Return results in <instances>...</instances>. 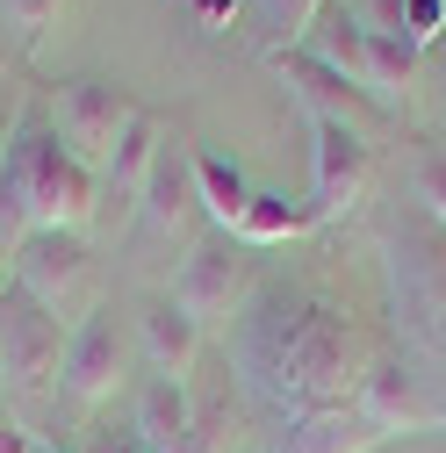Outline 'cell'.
I'll return each instance as SVG.
<instances>
[{
  "label": "cell",
  "instance_id": "1",
  "mask_svg": "<svg viewBox=\"0 0 446 453\" xmlns=\"http://www.w3.org/2000/svg\"><path fill=\"white\" fill-rule=\"evenodd\" d=\"M374 360L381 338L310 280H252L245 310L223 331V367H231L238 395H252L266 418L353 411Z\"/></svg>",
  "mask_w": 446,
  "mask_h": 453
},
{
  "label": "cell",
  "instance_id": "2",
  "mask_svg": "<svg viewBox=\"0 0 446 453\" xmlns=\"http://www.w3.org/2000/svg\"><path fill=\"white\" fill-rule=\"evenodd\" d=\"M101 216V173L80 165L50 123H22L8 165H0V259L29 231H80Z\"/></svg>",
  "mask_w": 446,
  "mask_h": 453
},
{
  "label": "cell",
  "instance_id": "3",
  "mask_svg": "<svg viewBox=\"0 0 446 453\" xmlns=\"http://www.w3.org/2000/svg\"><path fill=\"white\" fill-rule=\"evenodd\" d=\"M381 252H388V303H396L404 338L446 374V231L404 209L388 216Z\"/></svg>",
  "mask_w": 446,
  "mask_h": 453
},
{
  "label": "cell",
  "instance_id": "4",
  "mask_svg": "<svg viewBox=\"0 0 446 453\" xmlns=\"http://www.w3.org/2000/svg\"><path fill=\"white\" fill-rule=\"evenodd\" d=\"M8 280L29 296V303H43L58 324H73V317H87L94 310V288H101V266H94V245L80 238V231H29L15 252H8Z\"/></svg>",
  "mask_w": 446,
  "mask_h": 453
},
{
  "label": "cell",
  "instance_id": "5",
  "mask_svg": "<svg viewBox=\"0 0 446 453\" xmlns=\"http://www.w3.org/2000/svg\"><path fill=\"white\" fill-rule=\"evenodd\" d=\"M137 116H144V101L130 87H116V80H65L58 101H50V130H58V144L80 165H94V173L116 158V144H123V130Z\"/></svg>",
  "mask_w": 446,
  "mask_h": 453
},
{
  "label": "cell",
  "instance_id": "6",
  "mask_svg": "<svg viewBox=\"0 0 446 453\" xmlns=\"http://www.w3.org/2000/svg\"><path fill=\"white\" fill-rule=\"evenodd\" d=\"M65 324L50 317L43 303H29L15 280H0V388L8 395H43L58 381V360H65Z\"/></svg>",
  "mask_w": 446,
  "mask_h": 453
},
{
  "label": "cell",
  "instance_id": "7",
  "mask_svg": "<svg viewBox=\"0 0 446 453\" xmlns=\"http://www.w3.org/2000/svg\"><path fill=\"white\" fill-rule=\"evenodd\" d=\"M130 381V338H123V317L116 303H94L73 338H65V360H58V395L73 411H101L116 403V388Z\"/></svg>",
  "mask_w": 446,
  "mask_h": 453
},
{
  "label": "cell",
  "instance_id": "8",
  "mask_svg": "<svg viewBox=\"0 0 446 453\" xmlns=\"http://www.w3.org/2000/svg\"><path fill=\"white\" fill-rule=\"evenodd\" d=\"M266 65L281 73L288 101L303 108L310 123H339V130H353V137H360V144H374V151H381L388 137H396V116H388L381 101H367L360 87H346L339 73H324L317 58H303V50H273Z\"/></svg>",
  "mask_w": 446,
  "mask_h": 453
},
{
  "label": "cell",
  "instance_id": "9",
  "mask_svg": "<svg viewBox=\"0 0 446 453\" xmlns=\"http://www.w3.org/2000/svg\"><path fill=\"white\" fill-rule=\"evenodd\" d=\"M353 411L374 425V439H404V432H439L446 425V395L432 388V374H418L404 360V346H381V360L367 367Z\"/></svg>",
  "mask_w": 446,
  "mask_h": 453
},
{
  "label": "cell",
  "instance_id": "10",
  "mask_svg": "<svg viewBox=\"0 0 446 453\" xmlns=\"http://www.w3.org/2000/svg\"><path fill=\"white\" fill-rule=\"evenodd\" d=\"M245 296H252V252H245L231 231H209V238L188 252L181 280H173V303H181L202 331H231V317L245 310Z\"/></svg>",
  "mask_w": 446,
  "mask_h": 453
},
{
  "label": "cell",
  "instance_id": "11",
  "mask_svg": "<svg viewBox=\"0 0 446 453\" xmlns=\"http://www.w3.org/2000/svg\"><path fill=\"white\" fill-rule=\"evenodd\" d=\"M310 137H317V144H310V202H317L324 223H339V216H353V209L367 202L381 151L360 144V137L339 130V123H310Z\"/></svg>",
  "mask_w": 446,
  "mask_h": 453
},
{
  "label": "cell",
  "instance_id": "12",
  "mask_svg": "<svg viewBox=\"0 0 446 453\" xmlns=\"http://www.w3.org/2000/svg\"><path fill=\"white\" fill-rule=\"evenodd\" d=\"M173 453H245V411H238L231 367H209L188 381V432Z\"/></svg>",
  "mask_w": 446,
  "mask_h": 453
},
{
  "label": "cell",
  "instance_id": "13",
  "mask_svg": "<svg viewBox=\"0 0 446 453\" xmlns=\"http://www.w3.org/2000/svg\"><path fill=\"white\" fill-rule=\"evenodd\" d=\"M137 216H144V231H158V238L188 231V216H195V144H188L181 130L158 137L151 180H144V195H137Z\"/></svg>",
  "mask_w": 446,
  "mask_h": 453
},
{
  "label": "cell",
  "instance_id": "14",
  "mask_svg": "<svg viewBox=\"0 0 446 453\" xmlns=\"http://www.w3.org/2000/svg\"><path fill=\"white\" fill-rule=\"evenodd\" d=\"M137 338H144V360H151V374H165V381H195V367H202V324L173 303V296H151L144 310H137Z\"/></svg>",
  "mask_w": 446,
  "mask_h": 453
},
{
  "label": "cell",
  "instance_id": "15",
  "mask_svg": "<svg viewBox=\"0 0 446 453\" xmlns=\"http://www.w3.org/2000/svg\"><path fill=\"white\" fill-rule=\"evenodd\" d=\"M374 425L360 411H317V418H273L259 453H374Z\"/></svg>",
  "mask_w": 446,
  "mask_h": 453
},
{
  "label": "cell",
  "instance_id": "16",
  "mask_svg": "<svg viewBox=\"0 0 446 453\" xmlns=\"http://www.w3.org/2000/svg\"><path fill=\"white\" fill-rule=\"evenodd\" d=\"M158 137H165V123L144 108V116L123 130L116 158L101 165V209H116V216H123V209H137V195H144V180H151V158H158Z\"/></svg>",
  "mask_w": 446,
  "mask_h": 453
},
{
  "label": "cell",
  "instance_id": "17",
  "mask_svg": "<svg viewBox=\"0 0 446 453\" xmlns=\"http://www.w3.org/2000/svg\"><path fill=\"white\" fill-rule=\"evenodd\" d=\"M418 73H425V50L411 36H374L367 29V101H381L396 123H404V108L418 101Z\"/></svg>",
  "mask_w": 446,
  "mask_h": 453
},
{
  "label": "cell",
  "instance_id": "18",
  "mask_svg": "<svg viewBox=\"0 0 446 453\" xmlns=\"http://www.w3.org/2000/svg\"><path fill=\"white\" fill-rule=\"evenodd\" d=\"M296 50H303V58H317L324 73H339L346 87H360V94H367V29L339 8V0H331V8L310 22V36H303Z\"/></svg>",
  "mask_w": 446,
  "mask_h": 453
},
{
  "label": "cell",
  "instance_id": "19",
  "mask_svg": "<svg viewBox=\"0 0 446 453\" xmlns=\"http://www.w3.org/2000/svg\"><path fill=\"white\" fill-rule=\"evenodd\" d=\"M317 223H324V216H317L310 195H259V188H252V202H245V216H238V231H231V238H238L245 252H266V245L310 238Z\"/></svg>",
  "mask_w": 446,
  "mask_h": 453
},
{
  "label": "cell",
  "instance_id": "20",
  "mask_svg": "<svg viewBox=\"0 0 446 453\" xmlns=\"http://www.w3.org/2000/svg\"><path fill=\"white\" fill-rule=\"evenodd\" d=\"M130 432H137V453H173L181 432H188V381L151 374V381L137 388V418H130Z\"/></svg>",
  "mask_w": 446,
  "mask_h": 453
},
{
  "label": "cell",
  "instance_id": "21",
  "mask_svg": "<svg viewBox=\"0 0 446 453\" xmlns=\"http://www.w3.org/2000/svg\"><path fill=\"white\" fill-rule=\"evenodd\" d=\"M245 202H252L245 165H238V158H223V151H195V209L216 223V231H238Z\"/></svg>",
  "mask_w": 446,
  "mask_h": 453
},
{
  "label": "cell",
  "instance_id": "22",
  "mask_svg": "<svg viewBox=\"0 0 446 453\" xmlns=\"http://www.w3.org/2000/svg\"><path fill=\"white\" fill-rule=\"evenodd\" d=\"M331 8V0H259V29H266V58L273 50H296L310 36V22Z\"/></svg>",
  "mask_w": 446,
  "mask_h": 453
},
{
  "label": "cell",
  "instance_id": "23",
  "mask_svg": "<svg viewBox=\"0 0 446 453\" xmlns=\"http://www.w3.org/2000/svg\"><path fill=\"white\" fill-rule=\"evenodd\" d=\"M65 0H0V36H8L15 50H36L50 29H58Z\"/></svg>",
  "mask_w": 446,
  "mask_h": 453
},
{
  "label": "cell",
  "instance_id": "24",
  "mask_svg": "<svg viewBox=\"0 0 446 453\" xmlns=\"http://www.w3.org/2000/svg\"><path fill=\"white\" fill-rule=\"evenodd\" d=\"M411 209L446 231V151H425V158L411 165Z\"/></svg>",
  "mask_w": 446,
  "mask_h": 453
},
{
  "label": "cell",
  "instance_id": "25",
  "mask_svg": "<svg viewBox=\"0 0 446 453\" xmlns=\"http://www.w3.org/2000/svg\"><path fill=\"white\" fill-rule=\"evenodd\" d=\"M22 123H29V80H0V165H8V151H15V137H22Z\"/></svg>",
  "mask_w": 446,
  "mask_h": 453
},
{
  "label": "cell",
  "instance_id": "26",
  "mask_svg": "<svg viewBox=\"0 0 446 453\" xmlns=\"http://www.w3.org/2000/svg\"><path fill=\"white\" fill-rule=\"evenodd\" d=\"M439 29H446V0H404V36H411L418 50H432Z\"/></svg>",
  "mask_w": 446,
  "mask_h": 453
},
{
  "label": "cell",
  "instance_id": "27",
  "mask_svg": "<svg viewBox=\"0 0 446 453\" xmlns=\"http://www.w3.org/2000/svg\"><path fill=\"white\" fill-rule=\"evenodd\" d=\"M346 15L374 36H404V0H346Z\"/></svg>",
  "mask_w": 446,
  "mask_h": 453
},
{
  "label": "cell",
  "instance_id": "28",
  "mask_svg": "<svg viewBox=\"0 0 446 453\" xmlns=\"http://www.w3.org/2000/svg\"><path fill=\"white\" fill-rule=\"evenodd\" d=\"M0 453H36V439H29L15 418H0Z\"/></svg>",
  "mask_w": 446,
  "mask_h": 453
},
{
  "label": "cell",
  "instance_id": "29",
  "mask_svg": "<svg viewBox=\"0 0 446 453\" xmlns=\"http://www.w3.org/2000/svg\"><path fill=\"white\" fill-rule=\"evenodd\" d=\"M195 8H202V22H223V15L238 8V0H195Z\"/></svg>",
  "mask_w": 446,
  "mask_h": 453
},
{
  "label": "cell",
  "instance_id": "30",
  "mask_svg": "<svg viewBox=\"0 0 446 453\" xmlns=\"http://www.w3.org/2000/svg\"><path fill=\"white\" fill-rule=\"evenodd\" d=\"M0 418H8V388H0Z\"/></svg>",
  "mask_w": 446,
  "mask_h": 453
},
{
  "label": "cell",
  "instance_id": "31",
  "mask_svg": "<svg viewBox=\"0 0 446 453\" xmlns=\"http://www.w3.org/2000/svg\"><path fill=\"white\" fill-rule=\"evenodd\" d=\"M0 80H8V58H0Z\"/></svg>",
  "mask_w": 446,
  "mask_h": 453
},
{
  "label": "cell",
  "instance_id": "32",
  "mask_svg": "<svg viewBox=\"0 0 446 453\" xmlns=\"http://www.w3.org/2000/svg\"><path fill=\"white\" fill-rule=\"evenodd\" d=\"M43 453H58V446H43Z\"/></svg>",
  "mask_w": 446,
  "mask_h": 453
},
{
  "label": "cell",
  "instance_id": "33",
  "mask_svg": "<svg viewBox=\"0 0 446 453\" xmlns=\"http://www.w3.org/2000/svg\"><path fill=\"white\" fill-rule=\"evenodd\" d=\"M245 453H259V446H245Z\"/></svg>",
  "mask_w": 446,
  "mask_h": 453
},
{
  "label": "cell",
  "instance_id": "34",
  "mask_svg": "<svg viewBox=\"0 0 446 453\" xmlns=\"http://www.w3.org/2000/svg\"><path fill=\"white\" fill-rule=\"evenodd\" d=\"M339 8H346V0H339Z\"/></svg>",
  "mask_w": 446,
  "mask_h": 453
}]
</instances>
